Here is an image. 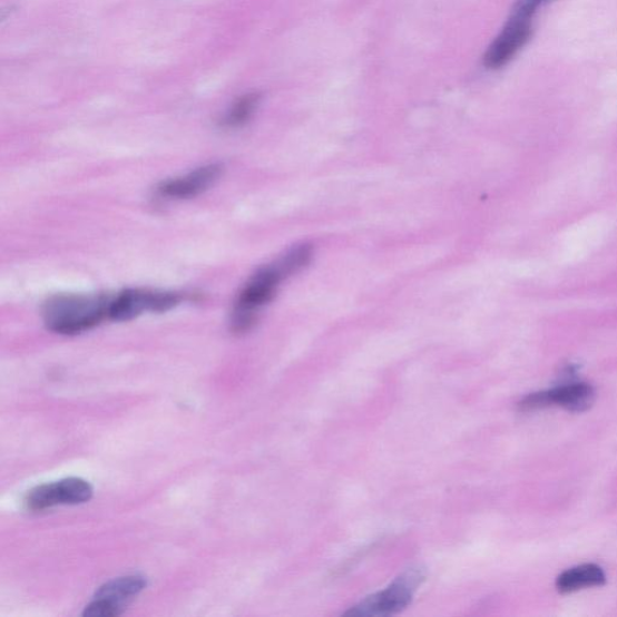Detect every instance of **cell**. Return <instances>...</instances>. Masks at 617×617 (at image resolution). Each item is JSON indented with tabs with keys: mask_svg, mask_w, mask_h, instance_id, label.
<instances>
[{
	"mask_svg": "<svg viewBox=\"0 0 617 617\" xmlns=\"http://www.w3.org/2000/svg\"><path fill=\"white\" fill-rule=\"evenodd\" d=\"M287 276L281 263L258 271L243 288L235 303L232 329L243 333L253 327L258 308L272 301L278 284Z\"/></svg>",
	"mask_w": 617,
	"mask_h": 617,
	"instance_id": "2",
	"label": "cell"
},
{
	"mask_svg": "<svg viewBox=\"0 0 617 617\" xmlns=\"http://www.w3.org/2000/svg\"><path fill=\"white\" fill-rule=\"evenodd\" d=\"M222 173L223 167L219 165L204 166L182 176V178L161 183L158 186V194L170 199L194 198L214 185Z\"/></svg>",
	"mask_w": 617,
	"mask_h": 617,
	"instance_id": "8",
	"label": "cell"
},
{
	"mask_svg": "<svg viewBox=\"0 0 617 617\" xmlns=\"http://www.w3.org/2000/svg\"><path fill=\"white\" fill-rule=\"evenodd\" d=\"M551 407H560L571 413H584L596 400L592 386L585 383H572L549 391Z\"/></svg>",
	"mask_w": 617,
	"mask_h": 617,
	"instance_id": "10",
	"label": "cell"
},
{
	"mask_svg": "<svg viewBox=\"0 0 617 617\" xmlns=\"http://www.w3.org/2000/svg\"><path fill=\"white\" fill-rule=\"evenodd\" d=\"M148 581L143 576H127L114 579L99 587L95 599L85 608V617H112L119 616L136 598Z\"/></svg>",
	"mask_w": 617,
	"mask_h": 617,
	"instance_id": "4",
	"label": "cell"
},
{
	"mask_svg": "<svg viewBox=\"0 0 617 617\" xmlns=\"http://www.w3.org/2000/svg\"><path fill=\"white\" fill-rule=\"evenodd\" d=\"M533 19L511 13L501 33L492 41L483 56V65L489 69L507 66L530 41L533 32Z\"/></svg>",
	"mask_w": 617,
	"mask_h": 617,
	"instance_id": "7",
	"label": "cell"
},
{
	"mask_svg": "<svg viewBox=\"0 0 617 617\" xmlns=\"http://www.w3.org/2000/svg\"><path fill=\"white\" fill-rule=\"evenodd\" d=\"M552 2V0H517L511 13L521 14V17L533 19L537 11Z\"/></svg>",
	"mask_w": 617,
	"mask_h": 617,
	"instance_id": "12",
	"label": "cell"
},
{
	"mask_svg": "<svg viewBox=\"0 0 617 617\" xmlns=\"http://www.w3.org/2000/svg\"><path fill=\"white\" fill-rule=\"evenodd\" d=\"M179 302L180 296L175 293L127 290L110 300L108 317L117 322L129 321L144 312H167Z\"/></svg>",
	"mask_w": 617,
	"mask_h": 617,
	"instance_id": "5",
	"label": "cell"
},
{
	"mask_svg": "<svg viewBox=\"0 0 617 617\" xmlns=\"http://www.w3.org/2000/svg\"><path fill=\"white\" fill-rule=\"evenodd\" d=\"M110 300L96 296H60L43 307L47 327L58 334L72 335L91 330L108 317Z\"/></svg>",
	"mask_w": 617,
	"mask_h": 617,
	"instance_id": "1",
	"label": "cell"
},
{
	"mask_svg": "<svg viewBox=\"0 0 617 617\" xmlns=\"http://www.w3.org/2000/svg\"><path fill=\"white\" fill-rule=\"evenodd\" d=\"M607 581L606 572L597 565H581L572 567L557 578L558 592L567 595L590 587L604 586Z\"/></svg>",
	"mask_w": 617,
	"mask_h": 617,
	"instance_id": "9",
	"label": "cell"
},
{
	"mask_svg": "<svg viewBox=\"0 0 617 617\" xmlns=\"http://www.w3.org/2000/svg\"><path fill=\"white\" fill-rule=\"evenodd\" d=\"M424 578L422 568H410L396 578L388 589L366 597L360 605L346 611L345 615L376 617L400 613L411 604Z\"/></svg>",
	"mask_w": 617,
	"mask_h": 617,
	"instance_id": "3",
	"label": "cell"
},
{
	"mask_svg": "<svg viewBox=\"0 0 617 617\" xmlns=\"http://www.w3.org/2000/svg\"><path fill=\"white\" fill-rule=\"evenodd\" d=\"M94 489L80 478H68L53 483L41 484L28 492L25 505L32 511H41L61 505H81L90 501Z\"/></svg>",
	"mask_w": 617,
	"mask_h": 617,
	"instance_id": "6",
	"label": "cell"
},
{
	"mask_svg": "<svg viewBox=\"0 0 617 617\" xmlns=\"http://www.w3.org/2000/svg\"><path fill=\"white\" fill-rule=\"evenodd\" d=\"M258 100L259 97L257 95H248L242 98L226 116L225 124L229 127L245 124L257 108Z\"/></svg>",
	"mask_w": 617,
	"mask_h": 617,
	"instance_id": "11",
	"label": "cell"
}]
</instances>
